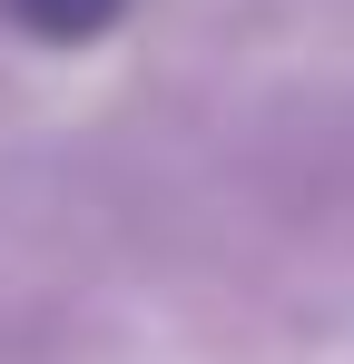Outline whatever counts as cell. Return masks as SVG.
<instances>
[{"label": "cell", "instance_id": "1", "mask_svg": "<svg viewBox=\"0 0 354 364\" xmlns=\"http://www.w3.org/2000/svg\"><path fill=\"white\" fill-rule=\"evenodd\" d=\"M118 0H20V20L30 30H50V40H89V30H109Z\"/></svg>", "mask_w": 354, "mask_h": 364}]
</instances>
